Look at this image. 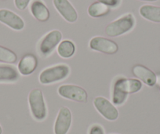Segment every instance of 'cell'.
<instances>
[{"mask_svg": "<svg viewBox=\"0 0 160 134\" xmlns=\"http://www.w3.org/2000/svg\"><path fill=\"white\" fill-rule=\"evenodd\" d=\"M19 72L13 66L0 65V82H13L19 78Z\"/></svg>", "mask_w": 160, "mask_h": 134, "instance_id": "2e32d148", "label": "cell"}, {"mask_svg": "<svg viewBox=\"0 0 160 134\" xmlns=\"http://www.w3.org/2000/svg\"><path fill=\"white\" fill-rule=\"evenodd\" d=\"M75 50H76L75 45L74 44L73 42L71 40H64L58 45L57 51L61 57L68 59V58L72 57L75 54Z\"/></svg>", "mask_w": 160, "mask_h": 134, "instance_id": "e0dca14e", "label": "cell"}, {"mask_svg": "<svg viewBox=\"0 0 160 134\" xmlns=\"http://www.w3.org/2000/svg\"><path fill=\"white\" fill-rule=\"evenodd\" d=\"M3 1H4V0H3Z\"/></svg>", "mask_w": 160, "mask_h": 134, "instance_id": "484cf974", "label": "cell"}, {"mask_svg": "<svg viewBox=\"0 0 160 134\" xmlns=\"http://www.w3.org/2000/svg\"><path fill=\"white\" fill-rule=\"evenodd\" d=\"M62 39V33L58 30H53L43 37L38 47L40 53L44 57H48L58 47Z\"/></svg>", "mask_w": 160, "mask_h": 134, "instance_id": "8992f818", "label": "cell"}, {"mask_svg": "<svg viewBox=\"0 0 160 134\" xmlns=\"http://www.w3.org/2000/svg\"><path fill=\"white\" fill-rule=\"evenodd\" d=\"M158 90H159V92H160V86H159V88H158Z\"/></svg>", "mask_w": 160, "mask_h": 134, "instance_id": "d4e9b609", "label": "cell"}, {"mask_svg": "<svg viewBox=\"0 0 160 134\" xmlns=\"http://www.w3.org/2000/svg\"><path fill=\"white\" fill-rule=\"evenodd\" d=\"M2 133V127H1V126H0V134Z\"/></svg>", "mask_w": 160, "mask_h": 134, "instance_id": "cb8c5ba5", "label": "cell"}, {"mask_svg": "<svg viewBox=\"0 0 160 134\" xmlns=\"http://www.w3.org/2000/svg\"><path fill=\"white\" fill-rule=\"evenodd\" d=\"M18 60L16 53L11 50L0 46V62L14 64Z\"/></svg>", "mask_w": 160, "mask_h": 134, "instance_id": "d6986e66", "label": "cell"}, {"mask_svg": "<svg viewBox=\"0 0 160 134\" xmlns=\"http://www.w3.org/2000/svg\"><path fill=\"white\" fill-rule=\"evenodd\" d=\"M98 2L105 4L106 6L112 8L118 7L121 3V0H98Z\"/></svg>", "mask_w": 160, "mask_h": 134, "instance_id": "44dd1931", "label": "cell"}, {"mask_svg": "<svg viewBox=\"0 0 160 134\" xmlns=\"http://www.w3.org/2000/svg\"><path fill=\"white\" fill-rule=\"evenodd\" d=\"M142 89V82L138 78H127L118 77L112 88V104L121 106L127 101L129 94L138 93Z\"/></svg>", "mask_w": 160, "mask_h": 134, "instance_id": "6da1fadb", "label": "cell"}, {"mask_svg": "<svg viewBox=\"0 0 160 134\" xmlns=\"http://www.w3.org/2000/svg\"><path fill=\"white\" fill-rule=\"evenodd\" d=\"M53 3L58 13L66 21L74 23L78 19V13L68 0H53Z\"/></svg>", "mask_w": 160, "mask_h": 134, "instance_id": "30bf717a", "label": "cell"}, {"mask_svg": "<svg viewBox=\"0 0 160 134\" xmlns=\"http://www.w3.org/2000/svg\"><path fill=\"white\" fill-rule=\"evenodd\" d=\"M31 0H14L15 7L19 10H24L30 3Z\"/></svg>", "mask_w": 160, "mask_h": 134, "instance_id": "ffe728a7", "label": "cell"}, {"mask_svg": "<svg viewBox=\"0 0 160 134\" xmlns=\"http://www.w3.org/2000/svg\"><path fill=\"white\" fill-rule=\"evenodd\" d=\"M140 1H144V2H155L157 0H140Z\"/></svg>", "mask_w": 160, "mask_h": 134, "instance_id": "603a6c76", "label": "cell"}, {"mask_svg": "<svg viewBox=\"0 0 160 134\" xmlns=\"http://www.w3.org/2000/svg\"><path fill=\"white\" fill-rule=\"evenodd\" d=\"M132 73L141 82L148 86H154L157 82V75L155 72L141 64H136L132 68Z\"/></svg>", "mask_w": 160, "mask_h": 134, "instance_id": "7c38bea8", "label": "cell"}, {"mask_svg": "<svg viewBox=\"0 0 160 134\" xmlns=\"http://www.w3.org/2000/svg\"><path fill=\"white\" fill-rule=\"evenodd\" d=\"M135 25V18L132 13H127L112 21L105 27V34L109 37H118L130 32Z\"/></svg>", "mask_w": 160, "mask_h": 134, "instance_id": "277c9868", "label": "cell"}, {"mask_svg": "<svg viewBox=\"0 0 160 134\" xmlns=\"http://www.w3.org/2000/svg\"><path fill=\"white\" fill-rule=\"evenodd\" d=\"M89 47L92 50L109 55L115 54L118 50V45L115 42L101 36H96L91 38Z\"/></svg>", "mask_w": 160, "mask_h": 134, "instance_id": "ba28073f", "label": "cell"}, {"mask_svg": "<svg viewBox=\"0 0 160 134\" xmlns=\"http://www.w3.org/2000/svg\"><path fill=\"white\" fill-rule=\"evenodd\" d=\"M0 22L15 31H21L24 27V21L22 18L7 9L0 10Z\"/></svg>", "mask_w": 160, "mask_h": 134, "instance_id": "8fae6325", "label": "cell"}, {"mask_svg": "<svg viewBox=\"0 0 160 134\" xmlns=\"http://www.w3.org/2000/svg\"><path fill=\"white\" fill-rule=\"evenodd\" d=\"M58 93L61 97L79 103H87L88 94L81 86L73 84H64L59 86Z\"/></svg>", "mask_w": 160, "mask_h": 134, "instance_id": "5b68a950", "label": "cell"}, {"mask_svg": "<svg viewBox=\"0 0 160 134\" xmlns=\"http://www.w3.org/2000/svg\"><path fill=\"white\" fill-rule=\"evenodd\" d=\"M87 12L91 17H101L108 14L110 12V7L100 2H95L90 4Z\"/></svg>", "mask_w": 160, "mask_h": 134, "instance_id": "ac0fdd59", "label": "cell"}, {"mask_svg": "<svg viewBox=\"0 0 160 134\" xmlns=\"http://www.w3.org/2000/svg\"><path fill=\"white\" fill-rule=\"evenodd\" d=\"M72 122V115L70 109L61 107L57 115L54 123V134H67L70 129Z\"/></svg>", "mask_w": 160, "mask_h": 134, "instance_id": "9c48e42d", "label": "cell"}, {"mask_svg": "<svg viewBox=\"0 0 160 134\" xmlns=\"http://www.w3.org/2000/svg\"><path fill=\"white\" fill-rule=\"evenodd\" d=\"M38 66V59L33 54H26L18 63V72L21 75H30L33 73Z\"/></svg>", "mask_w": 160, "mask_h": 134, "instance_id": "4fadbf2b", "label": "cell"}, {"mask_svg": "<svg viewBox=\"0 0 160 134\" xmlns=\"http://www.w3.org/2000/svg\"><path fill=\"white\" fill-rule=\"evenodd\" d=\"M70 72L71 69L67 64H56L42 71L38 76V80L42 85H50L67 78Z\"/></svg>", "mask_w": 160, "mask_h": 134, "instance_id": "7a4b0ae2", "label": "cell"}, {"mask_svg": "<svg viewBox=\"0 0 160 134\" xmlns=\"http://www.w3.org/2000/svg\"><path fill=\"white\" fill-rule=\"evenodd\" d=\"M28 104L31 113L37 121H43L47 116V108L42 90L33 89L28 94Z\"/></svg>", "mask_w": 160, "mask_h": 134, "instance_id": "3957f363", "label": "cell"}, {"mask_svg": "<svg viewBox=\"0 0 160 134\" xmlns=\"http://www.w3.org/2000/svg\"><path fill=\"white\" fill-rule=\"evenodd\" d=\"M89 134H104V129L100 125H93L90 127V131H89Z\"/></svg>", "mask_w": 160, "mask_h": 134, "instance_id": "7402d4cb", "label": "cell"}, {"mask_svg": "<svg viewBox=\"0 0 160 134\" xmlns=\"http://www.w3.org/2000/svg\"><path fill=\"white\" fill-rule=\"evenodd\" d=\"M96 110L108 121H115L118 118V111L115 105L104 97H97L93 100Z\"/></svg>", "mask_w": 160, "mask_h": 134, "instance_id": "52a82bcc", "label": "cell"}, {"mask_svg": "<svg viewBox=\"0 0 160 134\" xmlns=\"http://www.w3.org/2000/svg\"><path fill=\"white\" fill-rule=\"evenodd\" d=\"M31 13L32 16L41 22H46L49 20L50 16V11L47 6L40 0H35L32 2L30 7Z\"/></svg>", "mask_w": 160, "mask_h": 134, "instance_id": "5bb4252c", "label": "cell"}, {"mask_svg": "<svg viewBox=\"0 0 160 134\" xmlns=\"http://www.w3.org/2000/svg\"><path fill=\"white\" fill-rule=\"evenodd\" d=\"M141 16L144 19L155 23H160V7L144 5L139 10Z\"/></svg>", "mask_w": 160, "mask_h": 134, "instance_id": "9a60e30c", "label": "cell"}]
</instances>
